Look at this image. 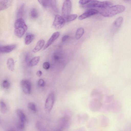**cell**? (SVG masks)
<instances>
[{
    "instance_id": "obj_25",
    "label": "cell",
    "mask_w": 131,
    "mask_h": 131,
    "mask_svg": "<svg viewBox=\"0 0 131 131\" xmlns=\"http://www.w3.org/2000/svg\"><path fill=\"white\" fill-rule=\"evenodd\" d=\"M28 108L31 110L35 112L37 111V109L35 104L32 102L29 103L27 105Z\"/></svg>"
},
{
    "instance_id": "obj_24",
    "label": "cell",
    "mask_w": 131,
    "mask_h": 131,
    "mask_svg": "<svg viewBox=\"0 0 131 131\" xmlns=\"http://www.w3.org/2000/svg\"><path fill=\"white\" fill-rule=\"evenodd\" d=\"M30 15L32 18H37L38 16V13L37 10L35 8L32 9L31 11Z\"/></svg>"
},
{
    "instance_id": "obj_22",
    "label": "cell",
    "mask_w": 131,
    "mask_h": 131,
    "mask_svg": "<svg viewBox=\"0 0 131 131\" xmlns=\"http://www.w3.org/2000/svg\"><path fill=\"white\" fill-rule=\"evenodd\" d=\"M77 17L76 14H70L66 17V20L68 22L72 21L75 20Z\"/></svg>"
},
{
    "instance_id": "obj_1",
    "label": "cell",
    "mask_w": 131,
    "mask_h": 131,
    "mask_svg": "<svg viewBox=\"0 0 131 131\" xmlns=\"http://www.w3.org/2000/svg\"><path fill=\"white\" fill-rule=\"evenodd\" d=\"M125 7L122 5H116L102 8L100 14L105 17H110L122 13L124 11Z\"/></svg>"
},
{
    "instance_id": "obj_28",
    "label": "cell",
    "mask_w": 131,
    "mask_h": 131,
    "mask_svg": "<svg viewBox=\"0 0 131 131\" xmlns=\"http://www.w3.org/2000/svg\"><path fill=\"white\" fill-rule=\"evenodd\" d=\"M38 85L41 87H43L45 85V81L42 79H39L38 82Z\"/></svg>"
},
{
    "instance_id": "obj_20",
    "label": "cell",
    "mask_w": 131,
    "mask_h": 131,
    "mask_svg": "<svg viewBox=\"0 0 131 131\" xmlns=\"http://www.w3.org/2000/svg\"><path fill=\"white\" fill-rule=\"evenodd\" d=\"M50 1V6L52 9L56 13H58V10L57 5L56 1L55 0Z\"/></svg>"
},
{
    "instance_id": "obj_4",
    "label": "cell",
    "mask_w": 131,
    "mask_h": 131,
    "mask_svg": "<svg viewBox=\"0 0 131 131\" xmlns=\"http://www.w3.org/2000/svg\"><path fill=\"white\" fill-rule=\"evenodd\" d=\"M55 100L54 93L52 92L49 94L45 101V109L47 114L49 113L53 106Z\"/></svg>"
},
{
    "instance_id": "obj_15",
    "label": "cell",
    "mask_w": 131,
    "mask_h": 131,
    "mask_svg": "<svg viewBox=\"0 0 131 131\" xmlns=\"http://www.w3.org/2000/svg\"><path fill=\"white\" fill-rule=\"evenodd\" d=\"M16 112L19 118V120L25 123L26 118L23 112L20 110L18 109L16 110Z\"/></svg>"
},
{
    "instance_id": "obj_7",
    "label": "cell",
    "mask_w": 131,
    "mask_h": 131,
    "mask_svg": "<svg viewBox=\"0 0 131 131\" xmlns=\"http://www.w3.org/2000/svg\"><path fill=\"white\" fill-rule=\"evenodd\" d=\"M20 85L23 92L27 94H29L31 89L30 81L27 80H22L20 82Z\"/></svg>"
},
{
    "instance_id": "obj_8",
    "label": "cell",
    "mask_w": 131,
    "mask_h": 131,
    "mask_svg": "<svg viewBox=\"0 0 131 131\" xmlns=\"http://www.w3.org/2000/svg\"><path fill=\"white\" fill-rule=\"evenodd\" d=\"M99 13L97 10L93 8H90L87 10L79 17L80 20H82L92 16L96 14Z\"/></svg>"
},
{
    "instance_id": "obj_3",
    "label": "cell",
    "mask_w": 131,
    "mask_h": 131,
    "mask_svg": "<svg viewBox=\"0 0 131 131\" xmlns=\"http://www.w3.org/2000/svg\"><path fill=\"white\" fill-rule=\"evenodd\" d=\"M112 4L111 2L108 1L101 2L97 0H91L85 7L90 8L97 7L103 8L110 6Z\"/></svg>"
},
{
    "instance_id": "obj_13",
    "label": "cell",
    "mask_w": 131,
    "mask_h": 131,
    "mask_svg": "<svg viewBox=\"0 0 131 131\" xmlns=\"http://www.w3.org/2000/svg\"><path fill=\"white\" fill-rule=\"evenodd\" d=\"M24 4H21L17 9L16 12V16L17 19L22 18L23 16L24 10Z\"/></svg>"
},
{
    "instance_id": "obj_30",
    "label": "cell",
    "mask_w": 131,
    "mask_h": 131,
    "mask_svg": "<svg viewBox=\"0 0 131 131\" xmlns=\"http://www.w3.org/2000/svg\"><path fill=\"white\" fill-rule=\"evenodd\" d=\"M69 38V36L68 35H66L64 36L62 38V41L63 42L66 41Z\"/></svg>"
},
{
    "instance_id": "obj_23",
    "label": "cell",
    "mask_w": 131,
    "mask_h": 131,
    "mask_svg": "<svg viewBox=\"0 0 131 131\" xmlns=\"http://www.w3.org/2000/svg\"><path fill=\"white\" fill-rule=\"evenodd\" d=\"M39 3L43 7H47L50 6V1L47 0H38Z\"/></svg>"
},
{
    "instance_id": "obj_32",
    "label": "cell",
    "mask_w": 131,
    "mask_h": 131,
    "mask_svg": "<svg viewBox=\"0 0 131 131\" xmlns=\"http://www.w3.org/2000/svg\"><path fill=\"white\" fill-rule=\"evenodd\" d=\"M61 130H57V131H61Z\"/></svg>"
},
{
    "instance_id": "obj_19",
    "label": "cell",
    "mask_w": 131,
    "mask_h": 131,
    "mask_svg": "<svg viewBox=\"0 0 131 131\" xmlns=\"http://www.w3.org/2000/svg\"><path fill=\"white\" fill-rule=\"evenodd\" d=\"M84 33V29L82 28H80L77 30L75 35L76 38L77 39H80Z\"/></svg>"
},
{
    "instance_id": "obj_5",
    "label": "cell",
    "mask_w": 131,
    "mask_h": 131,
    "mask_svg": "<svg viewBox=\"0 0 131 131\" xmlns=\"http://www.w3.org/2000/svg\"><path fill=\"white\" fill-rule=\"evenodd\" d=\"M72 4L70 0L65 1L62 5V14L65 17L70 15L72 8Z\"/></svg>"
},
{
    "instance_id": "obj_29",
    "label": "cell",
    "mask_w": 131,
    "mask_h": 131,
    "mask_svg": "<svg viewBox=\"0 0 131 131\" xmlns=\"http://www.w3.org/2000/svg\"><path fill=\"white\" fill-rule=\"evenodd\" d=\"M91 0H80L79 1V3L81 5H84L89 3Z\"/></svg>"
},
{
    "instance_id": "obj_10",
    "label": "cell",
    "mask_w": 131,
    "mask_h": 131,
    "mask_svg": "<svg viewBox=\"0 0 131 131\" xmlns=\"http://www.w3.org/2000/svg\"><path fill=\"white\" fill-rule=\"evenodd\" d=\"M60 34V32L58 31L54 33L44 46L43 49H45L50 46L59 37Z\"/></svg>"
},
{
    "instance_id": "obj_27",
    "label": "cell",
    "mask_w": 131,
    "mask_h": 131,
    "mask_svg": "<svg viewBox=\"0 0 131 131\" xmlns=\"http://www.w3.org/2000/svg\"><path fill=\"white\" fill-rule=\"evenodd\" d=\"M42 67L44 69L47 70L49 68L50 64L49 62H46L43 63Z\"/></svg>"
},
{
    "instance_id": "obj_2",
    "label": "cell",
    "mask_w": 131,
    "mask_h": 131,
    "mask_svg": "<svg viewBox=\"0 0 131 131\" xmlns=\"http://www.w3.org/2000/svg\"><path fill=\"white\" fill-rule=\"evenodd\" d=\"M14 33L19 38H21L27 29V27L22 18L17 19L14 23Z\"/></svg>"
},
{
    "instance_id": "obj_21",
    "label": "cell",
    "mask_w": 131,
    "mask_h": 131,
    "mask_svg": "<svg viewBox=\"0 0 131 131\" xmlns=\"http://www.w3.org/2000/svg\"><path fill=\"white\" fill-rule=\"evenodd\" d=\"M7 108L6 104L3 101L0 102V111L3 114L5 113L7 111Z\"/></svg>"
},
{
    "instance_id": "obj_12",
    "label": "cell",
    "mask_w": 131,
    "mask_h": 131,
    "mask_svg": "<svg viewBox=\"0 0 131 131\" xmlns=\"http://www.w3.org/2000/svg\"><path fill=\"white\" fill-rule=\"evenodd\" d=\"M123 21V18L120 17L117 18L114 21L113 25V29L116 31L122 25Z\"/></svg>"
},
{
    "instance_id": "obj_17",
    "label": "cell",
    "mask_w": 131,
    "mask_h": 131,
    "mask_svg": "<svg viewBox=\"0 0 131 131\" xmlns=\"http://www.w3.org/2000/svg\"><path fill=\"white\" fill-rule=\"evenodd\" d=\"M34 37V35L32 34H28L26 35L25 40V44L28 45L30 44L33 40Z\"/></svg>"
},
{
    "instance_id": "obj_14",
    "label": "cell",
    "mask_w": 131,
    "mask_h": 131,
    "mask_svg": "<svg viewBox=\"0 0 131 131\" xmlns=\"http://www.w3.org/2000/svg\"><path fill=\"white\" fill-rule=\"evenodd\" d=\"M45 41L42 39L39 40L37 43L36 46L33 50V52L35 53L39 51L43 46Z\"/></svg>"
},
{
    "instance_id": "obj_11",
    "label": "cell",
    "mask_w": 131,
    "mask_h": 131,
    "mask_svg": "<svg viewBox=\"0 0 131 131\" xmlns=\"http://www.w3.org/2000/svg\"><path fill=\"white\" fill-rule=\"evenodd\" d=\"M12 2V0H0V11L7 8L11 5Z\"/></svg>"
},
{
    "instance_id": "obj_31",
    "label": "cell",
    "mask_w": 131,
    "mask_h": 131,
    "mask_svg": "<svg viewBox=\"0 0 131 131\" xmlns=\"http://www.w3.org/2000/svg\"><path fill=\"white\" fill-rule=\"evenodd\" d=\"M36 74L38 77H40L42 74V72L40 70H38Z\"/></svg>"
},
{
    "instance_id": "obj_6",
    "label": "cell",
    "mask_w": 131,
    "mask_h": 131,
    "mask_svg": "<svg viewBox=\"0 0 131 131\" xmlns=\"http://www.w3.org/2000/svg\"><path fill=\"white\" fill-rule=\"evenodd\" d=\"M65 21L64 18L62 17L57 15L55 16L53 25L56 28L60 29L64 26Z\"/></svg>"
},
{
    "instance_id": "obj_26",
    "label": "cell",
    "mask_w": 131,
    "mask_h": 131,
    "mask_svg": "<svg viewBox=\"0 0 131 131\" xmlns=\"http://www.w3.org/2000/svg\"><path fill=\"white\" fill-rule=\"evenodd\" d=\"M3 88H8L10 86V83L7 80H4L2 83Z\"/></svg>"
},
{
    "instance_id": "obj_9",
    "label": "cell",
    "mask_w": 131,
    "mask_h": 131,
    "mask_svg": "<svg viewBox=\"0 0 131 131\" xmlns=\"http://www.w3.org/2000/svg\"><path fill=\"white\" fill-rule=\"evenodd\" d=\"M16 48V45L11 44L0 46V53H6L10 52Z\"/></svg>"
},
{
    "instance_id": "obj_18",
    "label": "cell",
    "mask_w": 131,
    "mask_h": 131,
    "mask_svg": "<svg viewBox=\"0 0 131 131\" xmlns=\"http://www.w3.org/2000/svg\"><path fill=\"white\" fill-rule=\"evenodd\" d=\"M40 60V57L39 56L33 58L29 62V66L32 67L36 65L39 62Z\"/></svg>"
},
{
    "instance_id": "obj_16",
    "label": "cell",
    "mask_w": 131,
    "mask_h": 131,
    "mask_svg": "<svg viewBox=\"0 0 131 131\" xmlns=\"http://www.w3.org/2000/svg\"><path fill=\"white\" fill-rule=\"evenodd\" d=\"M7 65L8 68L13 71L14 69V63L13 59L11 58H8L7 61Z\"/></svg>"
}]
</instances>
